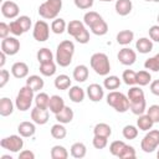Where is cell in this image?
Masks as SVG:
<instances>
[{
	"label": "cell",
	"instance_id": "6da1fadb",
	"mask_svg": "<svg viewBox=\"0 0 159 159\" xmlns=\"http://www.w3.org/2000/svg\"><path fill=\"white\" fill-rule=\"evenodd\" d=\"M128 101H129V109L133 114L140 116L147 111V102H145V94L144 91L140 87L132 86L128 89L127 93Z\"/></svg>",
	"mask_w": 159,
	"mask_h": 159
},
{
	"label": "cell",
	"instance_id": "7a4b0ae2",
	"mask_svg": "<svg viewBox=\"0 0 159 159\" xmlns=\"http://www.w3.org/2000/svg\"><path fill=\"white\" fill-rule=\"evenodd\" d=\"M75 53V43L70 40H63L58 43L56 50V62L61 67H67L72 62Z\"/></svg>",
	"mask_w": 159,
	"mask_h": 159
},
{
	"label": "cell",
	"instance_id": "3957f363",
	"mask_svg": "<svg viewBox=\"0 0 159 159\" xmlns=\"http://www.w3.org/2000/svg\"><path fill=\"white\" fill-rule=\"evenodd\" d=\"M89 65L92 67V70L99 75V76H107L111 71V63H109V58L106 53L103 52H96L91 56L89 58Z\"/></svg>",
	"mask_w": 159,
	"mask_h": 159
},
{
	"label": "cell",
	"instance_id": "277c9868",
	"mask_svg": "<svg viewBox=\"0 0 159 159\" xmlns=\"http://www.w3.org/2000/svg\"><path fill=\"white\" fill-rule=\"evenodd\" d=\"M67 32L75 37L80 43H87L89 41V32L84 26V22L80 20H72L67 24Z\"/></svg>",
	"mask_w": 159,
	"mask_h": 159
},
{
	"label": "cell",
	"instance_id": "5b68a950",
	"mask_svg": "<svg viewBox=\"0 0 159 159\" xmlns=\"http://www.w3.org/2000/svg\"><path fill=\"white\" fill-rule=\"evenodd\" d=\"M35 91L31 89L29 86H24L20 88L17 96H16V99H15V106L19 111L21 112H26L27 109H30L32 102L35 101Z\"/></svg>",
	"mask_w": 159,
	"mask_h": 159
},
{
	"label": "cell",
	"instance_id": "8992f818",
	"mask_svg": "<svg viewBox=\"0 0 159 159\" xmlns=\"http://www.w3.org/2000/svg\"><path fill=\"white\" fill-rule=\"evenodd\" d=\"M107 103L119 113H125L129 109L128 97L124 93L118 91H111L107 94Z\"/></svg>",
	"mask_w": 159,
	"mask_h": 159
},
{
	"label": "cell",
	"instance_id": "52a82bcc",
	"mask_svg": "<svg viewBox=\"0 0 159 159\" xmlns=\"http://www.w3.org/2000/svg\"><path fill=\"white\" fill-rule=\"evenodd\" d=\"M62 9V0H46L39 6V14L42 19L53 20Z\"/></svg>",
	"mask_w": 159,
	"mask_h": 159
},
{
	"label": "cell",
	"instance_id": "ba28073f",
	"mask_svg": "<svg viewBox=\"0 0 159 159\" xmlns=\"http://www.w3.org/2000/svg\"><path fill=\"white\" fill-rule=\"evenodd\" d=\"M159 147V130H149L140 142V148L144 153H153Z\"/></svg>",
	"mask_w": 159,
	"mask_h": 159
},
{
	"label": "cell",
	"instance_id": "9c48e42d",
	"mask_svg": "<svg viewBox=\"0 0 159 159\" xmlns=\"http://www.w3.org/2000/svg\"><path fill=\"white\" fill-rule=\"evenodd\" d=\"M24 137L21 135H16V134H12L10 137H5L0 140V145L1 148L11 152V153H19L22 147H24Z\"/></svg>",
	"mask_w": 159,
	"mask_h": 159
},
{
	"label": "cell",
	"instance_id": "30bf717a",
	"mask_svg": "<svg viewBox=\"0 0 159 159\" xmlns=\"http://www.w3.org/2000/svg\"><path fill=\"white\" fill-rule=\"evenodd\" d=\"M32 36L37 42H45L46 40H48V36H50V26H48V24L46 21H43V20L36 21L35 25H34Z\"/></svg>",
	"mask_w": 159,
	"mask_h": 159
},
{
	"label": "cell",
	"instance_id": "8fae6325",
	"mask_svg": "<svg viewBox=\"0 0 159 159\" xmlns=\"http://www.w3.org/2000/svg\"><path fill=\"white\" fill-rule=\"evenodd\" d=\"M20 50V41L16 37H6L1 41V51L5 52L7 56H14Z\"/></svg>",
	"mask_w": 159,
	"mask_h": 159
},
{
	"label": "cell",
	"instance_id": "7c38bea8",
	"mask_svg": "<svg viewBox=\"0 0 159 159\" xmlns=\"http://www.w3.org/2000/svg\"><path fill=\"white\" fill-rule=\"evenodd\" d=\"M117 58L119 60V62L124 66H132L135 61H137V53L134 50H132L130 47H123L122 50H119Z\"/></svg>",
	"mask_w": 159,
	"mask_h": 159
},
{
	"label": "cell",
	"instance_id": "4fadbf2b",
	"mask_svg": "<svg viewBox=\"0 0 159 159\" xmlns=\"http://www.w3.org/2000/svg\"><path fill=\"white\" fill-rule=\"evenodd\" d=\"M19 12H20V9H19V5L15 2V1H11V0H6L1 4V14L6 19H15L19 16Z\"/></svg>",
	"mask_w": 159,
	"mask_h": 159
},
{
	"label": "cell",
	"instance_id": "5bb4252c",
	"mask_svg": "<svg viewBox=\"0 0 159 159\" xmlns=\"http://www.w3.org/2000/svg\"><path fill=\"white\" fill-rule=\"evenodd\" d=\"M48 118H50V114H48L47 109H42L36 106H35V108L31 109V119L34 123L42 125L48 122Z\"/></svg>",
	"mask_w": 159,
	"mask_h": 159
},
{
	"label": "cell",
	"instance_id": "9a60e30c",
	"mask_svg": "<svg viewBox=\"0 0 159 159\" xmlns=\"http://www.w3.org/2000/svg\"><path fill=\"white\" fill-rule=\"evenodd\" d=\"M87 96L92 102H99L104 96V89L101 84L92 83L87 87Z\"/></svg>",
	"mask_w": 159,
	"mask_h": 159
},
{
	"label": "cell",
	"instance_id": "2e32d148",
	"mask_svg": "<svg viewBox=\"0 0 159 159\" xmlns=\"http://www.w3.org/2000/svg\"><path fill=\"white\" fill-rule=\"evenodd\" d=\"M36 123H32V122H27V120H24L21 122L19 125H17V132L21 137L24 138H30L32 137L35 133H36V127H35Z\"/></svg>",
	"mask_w": 159,
	"mask_h": 159
},
{
	"label": "cell",
	"instance_id": "e0dca14e",
	"mask_svg": "<svg viewBox=\"0 0 159 159\" xmlns=\"http://www.w3.org/2000/svg\"><path fill=\"white\" fill-rule=\"evenodd\" d=\"M11 75L15 78H25L29 75V66L25 62H15L11 66Z\"/></svg>",
	"mask_w": 159,
	"mask_h": 159
},
{
	"label": "cell",
	"instance_id": "ac0fdd59",
	"mask_svg": "<svg viewBox=\"0 0 159 159\" xmlns=\"http://www.w3.org/2000/svg\"><path fill=\"white\" fill-rule=\"evenodd\" d=\"M116 12L120 16H127L130 14L132 9H133V4L130 0H117L116 5H114Z\"/></svg>",
	"mask_w": 159,
	"mask_h": 159
},
{
	"label": "cell",
	"instance_id": "d6986e66",
	"mask_svg": "<svg viewBox=\"0 0 159 159\" xmlns=\"http://www.w3.org/2000/svg\"><path fill=\"white\" fill-rule=\"evenodd\" d=\"M65 101L62 97L57 96V94H53L50 97V103H48V109L50 112H52L53 114H57L58 112H61L63 108H65Z\"/></svg>",
	"mask_w": 159,
	"mask_h": 159
},
{
	"label": "cell",
	"instance_id": "ffe728a7",
	"mask_svg": "<svg viewBox=\"0 0 159 159\" xmlns=\"http://www.w3.org/2000/svg\"><path fill=\"white\" fill-rule=\"evenodd\" d=\"M55 116H56V120H57L58 123L67 124V123H71V122H72L75 113H73L72 108L65 106V108H63L61 112H58L57 114H55Z\"/></svg>",
	"mask_w": 159,
	"mask_h": 159
},
{
	"label": "cell",
	"instance_id": "44dd1931",
	"mask_svg": "<svg viewBox=\"0 0 159 159\" xmlns=\"http://www.w3.org/2000/svg\"><path fill=\"white\" fill-rule=\"evenodd\" d=\"M84 89L81 88L80 86H71L70 87V91H68V97L72 102L75 103H81L83 99H84Z\"/></svg>",
	"mask_w": 159,
	"mask_h": 159
},
{
	"label": "cell",
	"instance_id": "7402d4cb",
	"mask_svg": "<svg viewBox=\"0 0 159 159\" xmlns=\"http://www.w3.org/2000/svg\"><path fill=\"white\" fill-rule=\"evenodd\" d=\"M135 48L139 53H149L153 50V41L148 37H140L135 42Z\"/></svg>",
	"mask_w": 159,
	"mask_h": 159
},
{
	"label": "cell",
	"instance_id": "603a6c76",
	"mask_svg": "<svg viewBox=\"0 0 159 159\" xmlns=\"http://www.w3.org/2000/svg\"><path fill=\"white\" fill-rule=\"evenodd\" d=\"M88 75H89V72H88V67L86 65L76 66L75 70H73V73H72L73 80L77 81V82H84L88 78Z\"/></svg>",
	"mask_w": 159,
	"mask_h": 159
},
{
	"label": "cell",
	"instance_id": "cb8c5ba5",
	"mask_svg": "<svg viewBox=\"0 0 159 159\" xmlns=\"http://www.w3.org/2000/svg\"><path fill=\"white\" fill-rule=\"evenodd\" d=\"M153 125H154V122H153V119L148 114H144L143 113V114L138 116V119H137V127H138V129L147 132V130L152 129Z\"/></svg>",
	"mask_w": 159,
	"mask_h": 159
},
{
	"label": "cell",
	"instance_id": "d4e9b609",
	"mask_svg": "<svg viewBox=\"0 0 159 159\" xmlns=\"http://www.w3.org/2000/svg\"><path fill=\"white\" fill-rule=\"evenodd\" d=\"M26 86H29L31 89H34L35 92L40 91L45 86V82L42 80V77L37 76V75H32V76H29L27 80H26Z\"/></svg>",
	"mask_w": 159,
	"mask_h": 159
},
{
	"label": "cell",
	"instance_id": "484cf974",
	"mask_svg": "<svg viewBox=\"0 0 159 159\" xmlns=\"http://www.w3.org/2000/svg\"><path fill=\"white\" fill-rule=\"evenodd\" d=\"M117 42L119 43V45H122V46H127V45H129L132 41H133V39H134V32L133 31H130V30H122V31H119L118 34H117Z\"/></svg>",
	"mask_w": 159,
	"mask_h": 159
},
{
	"label": "cell",
	"instance_id": "4316f807",
	"mask_svg": "<svg viewBox=\"0 0 159 159\" xmlns=\"http://www.w3.org/2000/svg\"><path fill=\"white\" fill-rule=\"evenodd\" d=\"M89 29H91V31H92L94 35H97V36H103V35H106V34L108 32V25H107V22L103 20V17L99 19L98 21H96L92 26H89Z\"/></svg>",
	"mask_w": 159,
	"mask_h": 159
},
{
	"label": "cell",
	"instance_id": "83f0119b",
	"mask_svg": "<svg viewBox=\"0 0 159 159\" xmlns=\"http://www.w3.org/2000/svg\"><path fill=\"white\" fill-rule=\"evenodd\" d=\"M71 155L76 159H81V158H84L86 157V153H87V148L83 143L81 142H76L71 145Z\"/></svg>",
	"mask_w": 159,
	"mask_h": 159
},
{
	"label": "cell",
	"instance_id": "f1b7e54d",
	"mask_svg": "<svg viewBox=\"0 0 159 159\" xmlns=\"http://www.w3.org/2000/svg\"><path fill=\"white\" fill-rule=\"evenodd\" d=\"M14 112V103L11 102L10 98L2 97L0 99V114L2 117H7Z\"/></svg>",
	"mask_w": 159,
	"mask_h": 159
},
{
	"label": "cell",
	"instance_id": "f546056e",
	"mask_svg": "<svg viewBox=\"0 0 159 159\" xmlns=\"http://www.w3.org/2000/svg\"><path fill=\"white\" fill-rule=\"evenodd\" d=\"M55 87L60 91H65V89H68L71 87V78L70 76L67 75H58L56 78H55Z\"/></svg>",
	"mask_w": 159,
	"mask_h": 159
},
{
	"label": "cell",
	"instance_id": "4dcf8cb0",
	"mask_svg": "<svg viewBox=\"0 0 159 159\" xmlns=\"http://www.w3.org/2000/svg\"><path fill=\"white\" fill-rule=\"evenodd\" d=\"M93 134L94 135H101V137L109 138L111 134H112V128L107 123H98L93 128Z\"/></svg>",
	"mask_w": 159,
	"mask_h": 159
},
{
	"label": "cell",
	"instance_id": "1f68e13d",
	"mask_svg": "<svg viewBox=\"0 0 159 159\" xmlns=\"http://www.w3.org/2000/svg\"><path fill=\"white\" fill-rule=\"evenodd\" d=\"M40 73L42 76H46V77H51L56 73V63L53 61H50V62H45V63H40Z\"/></svg>",
	"mask_w": 159,
	"mask_h": 159
},
{
	"label": "cell",
	"instance_id": "d6a6232c",
	"mask_svg": "<svg viewBox=\"0 0 159 159\" xmlns=\"http://www.w3.org/2000/svg\"><path fill=\"white\" fill-rule=\"evenodd\" d=\"M35 106L42 109H48V103H50V96L45 92H40L35 96Z\"/></svg>",
	"mask_w": 159,
	"mask_h": 159
},
{
	"label": "cell",
	"instance_id": "836d02e7",
	"mask_svg": "<svg viewBox=\"0 0 159 159\" xmlns=\"http://www.w3.org/2000/svg\"><path fill=\"white\" fill-rule=\"evenodd\" d=\"M51 30H52L53 34L61 35L65 30H67V24H66V21H65L63 19L56 17V19H53V21L51 22Z\"/></svg>",
	"mask_w": 159,
	"mask_h": 159
},
{
	"label": "cell",
	"instance_id": "e575fe53",
	"mask_svg": "<svg viewBox=\"0 0 159 159\" xmlns=\"http://www.w3.org/2000/svg\"><path fill=\"white\" fill-rule=\"evenodd\" d=\"M51 135L55 139H63L67 135V129L65 128V125L62 123H56L51 127Z\"/></svg>",
	"mask_w": 159,
	"mask_h": 159
},
{
	"label": "cell",
	"instance_id": "d590c367",
	"mask_svg": "<svg viewBox=\"0 0 159 159\" xmlns=\"http://www.w3.org/2000/svg\"><path fill=\"white\" fill-rule=\"evenodd\" d=\"M50 154L52 159H67L68 158V152L63 145H53Z\"/></svg>",
	"mask_w": 159,
	"mask_h": 159
},
{
	"label": "cell",
	"instance_id": "8d00e7d4",
	"mask_svg": "<svg viewBox=\"0 0 159 159\" xmlns=\"http://www.w3.org/2000/svg\"><path fill=\"white\" fill-rule=\"evenodd\" d=\"M36 57H37V61H39L40 63H45V62L53 61V53H52L51 50L47 48V47H42V48H40V50L37 51Z\"/></svg>",
	"mask_w": 159,
	"mask_h": 159
},
{
	"label": "cell",
	"instance_id": "74e56055",
	"mask_svg": "<svg viewBox=\"0 0 159 159\" xmlns=\"http://www.w3.org/2000/svg\"><path fill=\"white\" fill-rule=\"evenodd\" d=\"M120 86V80L117 76H107L103 81V87L109 91H116Z\"/></svg>",
	"mask_w": 159,
	"mask_h": 159
},
{
	"label": "cell",
	"instance_id": "f35d334b",
	"mask_svg": "<svg viewBox=\"0 0 159 159\" xmlns=\"http://www.w3.org/2000/svg\"><path fill=\"white\" fill-rule=\"evenodd\" d=\"M152 81V75L149 73V71L147 70H142L139 72H137V84L139 86H147Z\"/></svg>",
	"mask_w": 159,
	"mask_h": 159
},
{
	"label": "cell",
	"instance_id": "ab89813d",
	"mask_svg": "<svg viewBox=\"0 0 159 159\" xmlns=\"http://www.w3.org/2000/svg\"><path fill=\"white\" fill-rule=\"evenodd\" d=\"M144 67H145V70H149V71H153V72H158L159 71V53H157L155 56L149 57L148 60H145Z\"/></svg>",
	"mask_w": 159,
	"mask_h": 159
},
{
	"label": "cell",
	"instance_id": "60d3db41",
	"mask_svg": "<svg viewBox=\"0 0 159 159\" xmlns=\"http://www.w3.org/2000/svg\"><path fill=\"white\" fill-rule=\"evenodd\" d=\"M122 80L125 84L134 86L137 84V72H134L133 70H125L122 75Z\"/></svg>",
	"mask_w": 159,
	"mask_h": 159
},
{
	"label": "cell",
	"instance_id": "b9f144b4",
	"mask_svg": "<svg viewBox=\"0 0 159 159\" xmlns=\"http://www.w3.org/2000/svg\"><path fill=\"white\" fill-rule=\"evenodd\" d=\"M122 134H123V137H124L125 139H129V140L135 139V138L138 137V127L132 125V124H127V125L123 128Z\"/></svg>",
	"mask_w": 159,
	"mask_h": 159
},
{
	"label": "cell",
	"instance_id": "7bdbcfd3",
	"mask_svg": "<svg viewBox=\"0 0 159 159\" xmlns=\"http://www.w3.org/2000/svg\"><path fill=\"white\" fill-rule=\"evenodd\" d=\"M99 19H102V16L98 14V12H96V11H87L84 15H83V22H84V25H87L88 27L89 26H92L96 21H98Z\"/></svg>",
	"mask_w": 159,
	"mask_h": 159
},
{
	"label": "cell",
	"instance_id": "ee69618b",
	"mask_svg": "<svg viewBox=\"0 0 159 159\" xmlns=\"http://www.w3.org/2000/svg\"><path fill=\"white\" fill-rule=\"evenodd\" d=\"M124 147H125V143L123 140H114L109 145V152H111L112 155L119 157V154L122 153V150H123Z\"/></svg>",
	"mask_w": 159,
	"mask_h": 159
},
{
	"label": "cell",
	"instance_id": "f6af8a7d",
	"mask_svg": "<svg viewBox=\"0 0 159 159\" xmlns=\"http://www.w3.org/2000/svg\"><path fill=\"white\" fill-rule=\"evenodd\" d=\"M135 157H137L135 149H134L132 145L125 144V147L123 148V150H122V153L119 154L118 158H120V159H133V158H135Z\"/></svg>",
	"mask_w": 159,
	"mask_h": 159
},
{
	"label": "cell",
	"instance_id": "bcb514c9",
	"mask_svg": "<svg viewBox=\"0 0 159 159\" xmlns=\"http://www.w3.org/2000/svg\"><path fill=\"white\" fill-rule=\"evenodd\" d=\"M92 144H93V147L96 149H103L108 144V138L101 137V135H94L93 137V140H92Z\"/></svg>",
	"mask_w": 159,
	"mask_h": 159
},
{
	"label": "cell",
	"instance_id": "7dc6e473",
	"mask_svg": "<svg viewBox=\"0 0 159 159\" xmlns=\"http://www.w3.org/2000/svg\"><path fill=\"white\" fill-rule=\"evenodd\" d=\"M147 114L153 119L154 123L159 122V104H152L147 109Z\"/></svg>",
	"mask_w": 159,
	"mask_h": 159
},
{
	"label": "cell",
	"instance_id": "c3c4849f",
	"mask_svg": "<svg viewBox=\"0 0 159 159\" xmlns=\"http://www.w3.org/2000/svg\"><path fill=\"white\" fill-rule=\"evenodd\" d=\"M9 27H10V32H11L12 35H15V36H21L22 34H25V32H24V30H22V27L20 26V24H19V21H17V20L11 21V22L9 24Z\"/></svg>",
	"mask_w": 159,
	"mask_h": 159
},
{
	"label": "cell",
	"instance_id": "681fc988",
	"mask_svg": "<svg viewBox=\"0 0 159 159\" xmlns=\"http://www.w3.org/2000/svg\"><path fill=\"white\" fill-rule=\"evenodd\" d=\"M16 20L19 21L20 26L22 27L24 32H27V31L30 30V27H31V19H30L29 16H26V15H22V16H19Z\"/></svg>",
	"mask_w": 159,
	"mask_h": 159
},
{
	"label": "cell",
	"instance_id": "f907efd6",
	"mask_svg": "<svg viewBox=\"0 0 159 159\" xmlns=\"http://www.w3.org/2000/svg\"><path fill=\"white\" fill-rule=\"evenodd\" d=\"M73 2L81 10H87L93 6V0H73Z\"/></svg>",
	"mask_w": 159,
	"mask_h": 159
},
{
	"label": "cell",
	"instance_id": "816d5d0a",
	"mask_svg": "<svg viewBox=\"0 0 159 159\" xmlns=\"http://www.w3.org/2000/svg\"><path fill=\"white\" fill-rule=\"evenodd\" d=\"M10 80V72L7 70H0V88H4Z\"/></svg>",
	"mask_w": 159,
	"mask_h": 159
},
{
	"label": "cell",
	"instance_id": "f5cc1de1",
	"mask_svg": "<svg viewBox=\"0 0 159 159\" xmlns=\"http://www.w3.org/2000/svg\"><path fill=\"white\" fill-rule=\"evenodd\" d=\"M149 37L154 42H159V25H153L149 27Z\"/></svg>",
	"mask_w": 159,
	"mask_h": 159
},
{
	"label": "cell",
	"instance_id": "db71d44e",
	"mask_svg": "<svg viewBox=\"0 0 159 159\" xmlns=\"http://www.w3.org/2000/svg\"><path fill=\"white\" fill-rule=\"evenodd\" d=\"M10 34V27L5 22H0V37L1 39H6Z\"/></svg>",
	"mask_w": 159,
	"mask_h": 159
},
{
	"label": "cell",
	"instance_id": "11a10c76",
	"mask_svg": "<svg viewBox=\"0 0 159 159\" xmlns=\"http://www.w3.org/2000/svg\"><path fill=\"white\" fill-rule=\"evenodd\" d=\"M19 159H35V153L31 150H21L19 153Z\"/></svg>",
	"mask_w": 159,
	"mask_h": 159
},
{
	"label": "cell",
	"instance_id": "9f6ffc18",
	"mask_svg": "<svg viewBox=\"0 0 159 159\" xmlns=\"http://www.w3.org/2000/svg\"><path fill=\"white\" fill-rule=\"evenodd\" d=\"M150 92L154 96L159 97V80H155V81L150 82Z\"/></svg>",
	"mask_w": 159,
	"mask_h": 159
},
{
	"label": "cell",
	"instance_id": "6f0895ef",
	"mask_svg": "<svg viewBox=\"0 0 159 159\" xmlns=\"http://www.w3.org/2000/svg\"><path fill=\"white\" fill-rule=\"evenodd\" d=\"M6 53L5 52H2V51H0V68H4V65H5V62H6Z\"/></svg>",
	"mask_w": 159,
	"mask_h": 159
},
{
	"label": "cell",
	"instance_id": "680465c9",
	"mask_svg": "<svg viewBox=\"0 0 159 159\" xmlns=\"http://www.w3.org/2000/svg\"><path fill=\"white\" fill-rule=\"evenodd\" d=\"M1 159H12L10 155H1Z\"/></svg>",
	"mask_w": 159,
	"mask_h": 159
},
{
	"label": "cell",
	"instance_id": "91938a15",
	"mask_svg": "<svg viewBox=\"0 0 159 159\" xmlns=\"http://www.w3.org/2000/svg\"><path fill=\"white\" fill-rule=\"evenodd\" d=\"M99 1H103V2H108V1H113V0H99Z\"/></svg>",
	"mask_w": 159,
	"mask_h": 159
},
{
	"label": "cell",
	"instance_id": "94428289",
	"mask_svg": "<svg viewBox=\"0 0 159 159\" xmlns=\"http://www.w3.org/2000/svg\"><path fill=\"white\" fill-rule=\"evenodd\" d=\"M157 158L159 159V149H158V153H157Z\"/></svg>",
	"mask_w": 159,
	"mask_h": 159
},
{
	"label": "cell",
	"instance_id": "6125c7cd",
	"mask_svg": "<svg viewBox=\"0 0 159 159\" xmlns=\"http://www.w3.org/2000/svg\"><path fill=\"white\" fill-rule=\"evenodd\" d=\"M157 20H158V22H159V14H158V17H157Z\"/></svg>",
	"mask_w": 159,
	"mask_h": 159
},
{
	"label": "cell",
	"instance_id": "be15d7a7",
	"mask_svg": "<svg viewBox=\"0 0 159 159\" xmlns=\"http://www.w3.org/2000/svg\"><path fill=\"white\" fill-rule=\"evenodd\" d=\"M144 1H154V0H144Z\"/></svg>",
	"mask_w": 159,
	"mask_h": 159
},
{
	"label": "cell",
	"instance_id": "e7e4bbea",
	"mask_svg": "<svg viewBox=\"0 0 159 159\" xmlns=\"http://www.w3.org/2000/svg\"><path fill=\"white\" fill-rule=\"evenodd\" d=\"M154 2H159V0H154Z\"/></svg>",
	"mask_w": 159,
	"mask_h": 159
}]
</instances>
